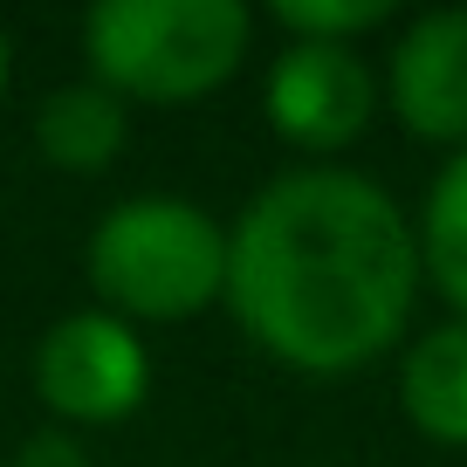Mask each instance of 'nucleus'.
<instances>
[{
  "mask_svg": "<svg viewBox=\"0 0 467 467\" xmlns=\"http://www.w3.org/2000/svg\"><path fill=\"white\" fill-rule=\"evenodd\" d=\"M254 42L241 0H97L83 15V62L124 103H192L220 89Z\"/></svg>",
  "mask_w": 467,
  "mask_h": 467,
  "instance_id": "3",
  "label": "nucleus"
},
{
  "mask_svg": "<svg viewBox=\"0 0 467 467\" xmlns=\"http://www.w3.org/2000/svg\"><path fill=\"white\" fill-rule=\"evenodd\" d=\"M268 15L289 42H358L392 21V0H275Z\"/></svg>",
  "mask_w": 467,
  "mask_h": 467,
  "instance_id": "10",
  "label": "nucleus"
},
{
  "mask_svg": "<svg viewBox=\"0 0 467 467\" xmlns=\"http://www.w3.org/2000/svg\"><path fill=\"white\" fill-rule=\"evenodd\" d=\"M412 234H420L426 282H433V289L447 296V309L467 323V151H453V159L433 172Z\"/></svg>",
  "mask_w": 467,
  "mask_h": 467,
  "instance_id": "9",
  "label": "nucleus"
},
{
  "mask_svg": "<svg viewBox=\"0 0 467 467\" xmlns=\"http://www.w3.org/2000/svg\"><path fill=\"white\" fill-rule=\"evenodd\" d=\"M35 145L62 172H103V165H117V151L131 145V103L117 89H103L97 76L62 83L35 110Z\"/></svg>",
  "mask_w": 467,
  "mask_h": 467,
  "instance_id": "8",
  "label": "nucleus"
},
{
  "mask_svg": "<svg viewBox=\"0 0 467 467\" xmlns=\"http://www.w3.org/2000/svg\"><path fill=\"white\" fill-rule=\"evenodd\" d=\"M7 83H15V42H7V21H0V97H7Z\"/></svg>",
  "mask_w": 467,
  "mask_h": 467,
  "instance_id": "12",
  "label": "nucleus"
},
{
  "mask_svg": "<svg viewBox=\"0 0 467 467\" xmlns=\"http://www.w3.org/2000/svg\"><path fill=\"white\" fill-rule=\"evenodd\" d=\"M399 412L433 447H467V323L447 317L420 330L399 358Z\"/></svg>",
  "mask_w": 467,
  "mask_h": 467,
  "instance_id": "7",
  "label": "nucleus"
},
{
  "mask_svg": "<svg viewBox=\"0 0 467 467\" xmlns=\"http://www.w3.org/2000/svg\"><path fill=\"white\" fill-rule=\"evenodd\" d=\"M262 110L282 145L323 159L371 131L379 76L358 56V42H282L262 76Z\"/></svg>",
  "mask_w": 467,
  "mask_h": 467,
  "instance_id": "5",
  "label": "nucleus"
},
{
  "mask_svg": "<svg viewBox=\"0 0 467 467\" xmlns=\"http://www.w3.org/2000/svg\"><path fill=\"white\" fill-rule=\"evenodd\" d=\"M420 234L412 213L350 165L275 172L227 220L234 323L275 365L344 379L406 337L420 303Z\"/></svg>",
  "mask_w": 467,
  "mask_h": 467,
  "instance_id": "1",
  "label": "nucleus"
},
{
  "mask_svg": "<svg viewBox=\"0 0 467 467\" xmlns=\"http://www.w3.org/2000/svg\"><path fill=\"white\" fill-rule=\"evenodd\" d=\"M15 467H89V453H83V440H76L69 426H42L35 440H21Z\"/></svg>",
  "mask_w": 467,
  "mask_h": 467,
  "instance_id": "11",
  "label": "nucleus"
},
{
  "mask_svg": "<svg viewBox=\"0 0 467 467\" xmlns=\"http://www.w3.org/2000/svg\"><path fill=\"white\" fill-rule=\"evenodd\" d=\"M35 399L62 426H117L151 399V344L138 323L83 303L35 344Z\"/></svg>",
  "mask_w": 467,
  "mask_h": 467,
  "instance_id": "4",
  "label": "nucleus"
},
{
  "mask_svg": "<svg viewBox=\"0 0 467 467\" xmlns=\"http://www.w3.org/2000/svg\"><path fill=\"white\" fill-rule=\"evenodd\" d=\"M385 103L412 138L467 151V7L406 21L385 56Z\"/></svg>",
  "mask_w": 467,
  "mask_h": 467,
  "instance_id": "6",
  "label": "nucleus"
},
{
  "mask_svg": "<svg viewBox=\"0 0 467 467\" xmlns=\"http://www.w3.org/2000/svg\"><path fill=\"white\" fill-rule=\"evenodd\" d=\"M83 275L124 323H186L227 296V227L186 192H131L89 227Z\"/></svg>",
  "mask_w": 467,
  "mask_h": 467,
  "instance_id": "2",
  "label": "nucleus"
}]
</instances>
